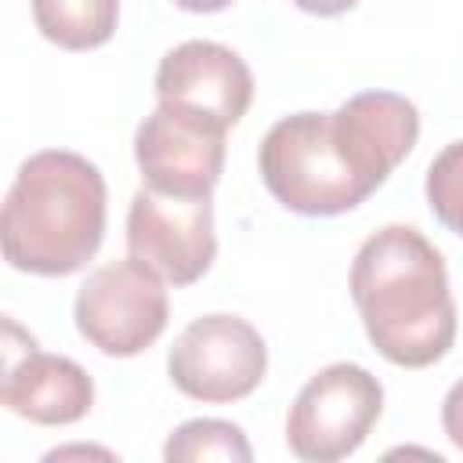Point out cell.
<instances>
[{
  "label": "cell",
  "mask_w": 463,
  "mask_h": 463,
  "mask_svg": "<svg viewBox=\"0 0 463 463\" xmlns=\"http://www.w3.org/2000/svg\"><path fill=\"white\" fill-rule=\"evenodd\" d=\"M420 112L405 94L362 90L333 112L279 119L257 152L260 181L300 217H336L362 206L416 148Z\"/></svg>",
  "instance_id": "cell-1"
},
{
  "label": "cell",
  "mask_w": 463,
  "mask_h": 463,
  "mask_svg": "<svg viewBox=\"0 0 463 463\" xmlns=\"http://www.w3.org/2000/svg\"><path fill=\"white\" fill-rule=\"evenodd\" d=\"M351 300L369 344L402 369L441 362L456 340V300L441 250L412 224H383L351 260Z\"/></svg>",
  "instance_id": "cell-2"
},
{
  "label": "cell",
  "mask_w": 463,
  "mask_h": 463,
  "mask_svg": "<svg viewBox=\"0 0 463 463\" xmlns=\"http://www.w3.org/2000/svg\"><path fill=\"white\" fill-rule=\"evenodd\" d=\"M105 177L69 148L29 156L4 199V260L18 271L61 279L80 271L105 239Z\"/></svg>",
  "instance_id": "cell-3"
},
{
  "label": "cell",
  "mask_w": 463,
  "mask_h": 463,
  "mask_svg": "<svg viewBox=\"0 0 463 463\" xmlns=\"http://www.w3.org/2000/svg\"><path fill=\"white\" fill-rule=\"evenodd\" d=\"M383 412V383L354 362L318 369L289 405L286 445L297 459L336 463L362 449Z\"/></svg>",
  "instance_id": "cell-4"
},
{
  "label": "cell",
  "mask_w": 463,
  "mask_h": 463,
  "mask_svg": "<svg viewBox=\"0 0 463 463\" xmlns=\"http://www.w3.org/2000/svg\"><path fill=\"white\" fill-rule=\"evenodd\" d=\"M72 318L80 336L109 358H134L148 351L170 318L163 275L145 260L127 257L101 264L76 293Z\"/></svg>",
  "instance_id": "cell-5"
},
{
  "label": "cell",
  "mask_w": 463,
  "mask_h": 463,
  "mask_svg": "<svg viewBox=\"0 0 463 463\" xmlns=\"http://www.w3.org/2000/svg\"><path fill=\"white\" fill-rule=\"evenodd\" d=\"M166 373L184 398L228 405L260 387L268 373V347L246 318L213 311L181 329L166 354Z\"/></svg>",
  "instance_id": "cell-6"
},
{
  "label": "cell",
  "mask_w": 463,
  "mask_h": 463,
  "mask_svg": "<svg viewBox=\"0 0 463 463\" xmlns=\"http://www.w3.org/2000/svg\"><path fill=\"white\" fill-rule=\"evenodd\" d=\"M228 127L192 109L159 101L134 130L141 181L163 195H213L224 174Z\"/></svg>",
  "instance_id": "cell-7"
},
{
  "label": "cell",
  "mask_w": 463,
  "mask_h": 463,
  "mask_svg": "<svg viewBox=\"0 0 463 463\" xmlns=\"http://www.w3.org/2000/svg\"><path fill=\"white\" fill-rule=\"evenodd\" d=\"M127 250L170 286L199 282L217 257L210 195H163L141 184L127 210Z\"/></svg>",
  "instance_id": "cell-8"
},
{
  "label": "cell",
  "mask_w": 463,
  "mask_h": 463,
  "mask_svg": "<svg viewBox=\"0 0 463 463\" xmlns=\"http://www.w3.org/2000/svg\"><path fill=\"white\" fill-rule=\"evenodd\" d=\"M0 402L40 427H69L94 405V380L65 354H47L14 322L4 318V383Z\"/></svg>",
  "instance_id": "cell-9"
},
{
  "label": "cell",
  "mask_w": 463,
  "mask_h": 463,
  "mask_svg": "<svg viewBox=\"0 0 463 463\" xmlns=\"http://www.w3.org/2000/svg\"><path fill=\"white\" fill-rule=\"evenodd\" d=\"M156 98L235 127L253 101L250 65L217 40H184L159 58Z\"/></svg>",
  "instance_id": "cell-10"
},
{
  "label": "cell",
  "mask_w": 463,
  "mask_h": 463,
  "mask_svg": "<svg viewBox=\"0 0 463 463\" xmlns=\"http://www.w3.org/2000/svg\"><path fill=\"white\" fill-rule=\"evenodd\" d=\"M33 22L43 40L65 51H94L112 40L119 0H33Z\"/></svg>",
  "instance_id": "cell-11"
},
{
  "label": "cell",
  "mask_w": 463,
  "mask_h": 463,
  "mask_svg": "<svg viewBox=\"0 0 463 463\" xmlns=\"http://www.w3.org/2000/svg\"><path fill=\"white\" fill-rule=\"evenodd\" d=\"M163 459L170 463H206V459H224V463H250L253 449L242 434V427L228 423V420H188L181 423L166 445H163Z\"/></svg>",
  "instance_id": "cell-12"
},
{
  "label": "cell",
  "mask_w": 463,
  "mask_h": 463,
  "mask_svg": "<svg viewBox=\"0 0 463 463\" xmlns=\"http://www.w3.org/2000/svg\"><path fill=\"white\" fill-rule=\"evenodd\" d=\"M423 192L430 213L463 239V141H452L434 156V163L427 166Z\"/></svg>",
  "instance_id": "cell-13"
},
{
  "label": "cell",
  "mask_w": 463,
  "mask_h": 463,
  "mask_svg": "<svg viewBox=\"0 0 463 463\" xmlns=\"http://www.w3.org/2000/svg\"><path fill=\"white\" fill-rule=\"evenodd\" d=\"M441 427H445L449 441L463 452V380H456L441 402Z\"/></svg>",
  "instance_id": "cell-14"
},
{
  "label": "cell",
  "mask_w": 463,
  "mask_h": 463,
  "mask_svg": "<svg viewBox=\"0 0 463 463\" xmlns=\"http://www.w3.org/2000/svg\"><path fill=\"white\" fill-rule=\"evenodd\" d=\"M293 7L307 11V14H318V18H333V14H344L351 11L358 0H289Z\"/></svg>",
  "instance_id": "cell-15"
},
{
  "label": "cell",
  "mask_w": 463,
  "mask_h": 463,
  "mask_svg": "<svg viewBox=\"0 0 463 463\" xmlns=\"http://www.w3.org/2000/svg\"><path fill=\"white\" fill-rule=\"evenodd\" d=\"M235 0H174V7L181 11H192V14H213V11H224L232 7Z\"/></svg>",
  "instance_id": "cell-16"
},
{
  "label": "cell",
  "mask_w": 463,
  "mask_h": 463,
  "mask_svg": "<svg viewBox=\"0 0 463 463\" xmlns=\"http://www.w3.org/2000/svg\"><path fill=\"white\" fill-rule=\"evenodd\" d=\"M83 452H90V456H112V452H105V449H83V445H76V449H58V452H47V459H61V456H83Z\"/></svg>",
  "instance_id": "cell-17"
}]
</instances>
